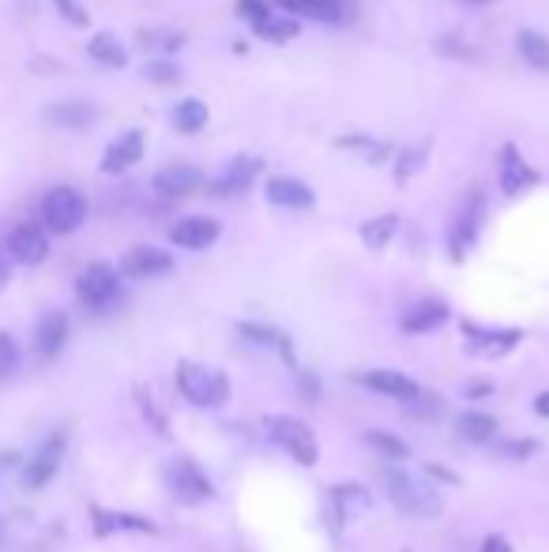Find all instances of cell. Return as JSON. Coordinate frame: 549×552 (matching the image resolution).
<instances>
[{"mask_svg":"<svg viewBox=\"0 0 549 552\" xmlns=\"http://www.w3.org/2000/svg\"><path fill=\"white\" fill-rule=\"evenodd\" d=\"M177 391L192 402V406H222L230 399V376L219 372L211 365H200V361H181L177 365Z\"/></svg>","mask_w":549,"mask_h":552,"instance_id":"cell-1","label":"cell"},{"mask_svg":"<svg viewBox=\"0 0 549 552\" xmlns=\"http://www.w3.org/2000/svg\"><path fill=\"white\" fill-rule=\"evenodd\" d=\"M76 297L79 305L91 308V312H113L125 301V286H121V275L113 271L110 263H91V267L79 271Z\"/></svg>","mask_w":549,"mask_h":552,"instance_id":"cell-2","label":"cell"},{"mask_svg":"<svg viewBox=\"0 0 549 552\" xmlns=\"http://www.w3.org/2000/svg\"><path fill=\"white\" fill-rule=\"evenodd\" d=\"M264 425H267V436L283 447L286 455L298 462V466H316V459H320V444H316L313 429H309L301 417L267 414Z\"/></svg>","mask_w":549,"mask_h":552,"instance_id":"cell-3","label":"cell"},{"mask_svg":"<svg viewBox=\"0 0 549 552\" xmlns=\"http://www.w3.org/2000/svg\"><path fill=\"white\" fill-rule=\"evenodd\" d=\"M83 218H87V200L72 184H57L42 196V226L49 233H57V237L76 233L83 226Z\"/></svg>","mask_w":549,"mask_h":552,"instance_id":"cell-4","label":"cell"},{"mask_svg":"<svg viewBox=\"0 0 549 552\" xmlns=\"http://www.w3.org/2000/svg\"><path fill=\"white\" fill-rule=\"evenodd\" d=\"M384 485H388V496L395 500V507H403V511L414 515V519H425V515H437L440 511L437 492L418 485V481L410 474H403V470H388V474H384Z\"/></svg>","mask_w":549,"mask_h":552,"instance_id":"cell-5","label":"cell"},{"mask_svg":"<svg viewBox=\"0 0 549 552\" xmlns=\"http://www.w3.org/2000/svg\"><path fill=\"white\" fill-rule=\"evenodd\" d=\"M64 447H68V429H57L53 436H46L38 451H34L27 466H23V485L27 489H46L49 481L57 477L61 470V459H64Z\"/></svg>","mask_w":549,"mask_h":552,"instance_id":"cell-6","label":"cell"},{"mask_svg":"<svg viewBox=\"0 0 549 552\" xmlns=\"http://www.w3.org/2000/svg\"><path fill=\"white\" fill-rule=\"evenodd\" d=\"M166 481H170L173 496L185 500V504H200V500H211L215 496L207 474L192 459H173L170 470H166Z\"/></svg>","mask_w":549,"mask_h":552,"instance_id":"cell-7","label":"cell"},{"mask_svg":"<svg viewBox=\"0 0 549 552\" xmlns=\"http://www.w3.org/2000/svg\"><path fill=\"white\" fill-rule=\"evenodd\" d=\"M8 256L16 263H23V267H38V263L49 256V237L42 226H34V222H19V226H12V233H8Z\"/></svg>","mask_w":549,"mask_h":552,"instance_id":"cell-8","label":"cell"},{"mask_svg":"<svg viewBox=\"0 0 549 552\" xmlns=\"http://www.w3.org/2000/svg\"><path fill=\"white\" fill-rule=\"evenodd\" d=\"M68 335H72V323L64 312H42L38 323H34V353L42 357V361H53V357H61V350L68 346Z\"/></svg>","mask_w":549,"mask_h":552,"instance_id":"cell-9","label":"cell"},{"mask_svg":"<svg viewBox=\"0 0 549 552\" xmlns=\"http://www.w3.org/2000/svg\"><path fill=\"white\" fill-rule=\"evenodd\" d=\"M173 271V256L155 245H136L121 256V275L125 278H158Z\"/></svg>","mask_w":549,"mask_h":552,"instance_id":"cell-10","label":"cell"},{"mask_svg":"<svg viewBox=\"0 0 549 552\" xmlns=\"http://www.w3.org/2000/svg\"><path fill=\"white\" fill-rule=\"evenodd\" d=\"M361 387H369V391H380V395H388V399H399V402H418L422 399V387L414 384L410 376L403 372H392V368H377V372H358L354 376Z\"/></svg>","mask_w":549,"mask_h":552,"instance_id":"cell-11","label":"cell"},{"mask_svg":"<svg viewBox=\"0 0 549 552\" xmlns=\"http://www.w3.org/2000/svg\"><path fill=\"white\" fill-rule=\"evenodd\" d=\"M219 233H222V226L215 222V218L189 215V218H181V222L170 230V241L177 248H192V252H200V248L215 245V241H219Z\"/></svg>","mask_w":549,"mask_h":552,"instance_id":"cell-12","label":"cell"},{"mask_svg":"<svg viewBox=\"0 0 549 552\" xmlns=\"http://www.w3.org/2000/svg\"><path fill=\"white\" fill-rule=\"evenodd\" d=\"M482 215H486V203H482V192H474L471 200L463 203L459 218H455V230H452V256L455 260L474 245V237H478V230H482Z\"/></svg>","mask_w":549,"mask_h":552,"instance_id":"cell-13","label":"cell"},{"mask_svg":"<svg viewBox=\"0 0 549 552\" xmlns=\"http://www.w3.org/2000/svg\"><path fill=\"white\" fill-rule=\"evenodd\" d=\"M143 158V132H121L102 154V173H125Z\"/></svg>","mask_w":549,"mask_h":552,"instance_id":"cell-14","label":"cell"},{"mask_svg":"<svg viewBox=\"0 0 549 552\" xmlns=\"http://www.w3.org/2000/svg\"><path fill=\"white\" fill-rule=\"evenodd\" d=\"M267 200L275 203V207H294V211H305V207H313L316 196L309 184L294 181V177H275V181H267Z\"/></svg>","mask_w":549,"mask_h":552,"instance_id":"cell-15","label":"cell"},{"mask_svg":"<svg viewBox=\"0 0 549 552\" xmlns=\"http://www.w3.org/2000/svg\"><path fill=\"white\" fill-rule=\"evenodd\" d=\"M444 320H448V305L444 301H418L414 308L403 312V331L407 335H425V331H437Z\"/></svg>","mask_w":549,"mask_h":552,"instance_id":"cell-16","label":"cell"},{"mask_svg":"<svg viewBox=\"0 0 549 552\" xmlns=\"http://www.w3.org/2000/svg\"><path fill=\"white\" fill-rule=\"evenodd\" d=\"M91 519H95V534H117V530H140V534H155V522H147L143 515H128V511H102L91 507Z\"/></svg>","mask_w":549,"mask_h":552,"instance_id":"cell-17","label":"cell"},{"mask_svg":"<svg viewBox=\"0 0 549 552\" xmlns=\"http://www.w3.org/2000/svg\"><path fill=\"white\" fill-rule=\"evenodd\" d=\"M283 12L290 16H301V19H313V23H339L346 19L343 12V0H283Z\"/></svg>","mask_w":549,"mask_h":552,"instance_id":"cell-18","label":"cell"},{"mask_svg":"<svg viewBox=\"0 0 549 552\" xmlns=\"http://www.w3.org/2000/svg\"><path fill=\"white\" fill-rule=\"evenodd\" d=\"M155 188L162 192V196H189V192H196L200 188V169L196 166H166L158 169L155 177Z\"/></svg>","mask_w":549,"mask_h":552,"instance_id":"cell-19","label":"cell"},{"mask_svg":"<svg viewBox=\"0 0 549 552\" xmlns=\"http://www.w3.org/2000/svg\"><path fill=\"white\" fill-rule=\"evenodd\" d=\"M49 124H57V128H91L95 124V106L91 102H79V98H68V102H53L46 109Z\"/></svg>","mask_w":549,"mask_h":552,"instance_id":"cell-20","label":"cell"},{"mask_svg":"<svg viewBox=\"0 0 549 552\" xmlns=\"http://www.w3.org/2000/svg\"><path fill=\"white\" fill-rule=\"evenodd\" d=\"M256 169H260V158H237L234 166L211 184V196H241L256 177Z\"/></svg>","mask_w":549,"mask_h":552,"instance_id":"cell-21","label":"cell"},{"mask_svg":"<svg viewBox=\"0 0 549 552\" xmlns=\"http://www.w3.org/2000/svg\"><path fill=\"white\" fill-rule=\"evenodd\" d=\"M531 181H534L531 166L519 158L516 147H504L501 151V188H504V196H516V192H523Z\"/></svg>","mask_w":549,"mask_h":552,"instance_id":"cell-22","label":"cell"},{"mask_svg":"<svg viewBox=\"0 0 549 552\" xmlns=\"http://www.w3.org/2000/svg\"><path fill=\"white\" fill-rule=\"evenodd\" d=\"M136 42H140V49L155 53V61H170V53H177V49L185 46V34L162 31V27H155V31H140V34H136Z\"/></svg>","mask_w":549,"mask_h":552,"instance_id":"cell-23","label":"cell"},{"mask_svg":"<svg viewBox=\"0 0 549 552\" xmlns=\"http://www.w3.org/2000/svg\"><path fill=\"white\" fill-rule=\"evenodd\" d=\"M170 121L177 132H185V136H192V132H200L207 124V106L200 102V98H185V102H177L170 113Z\"/></svg>","mask_w":549,"mask_h":552,"instance_id":"cell-24","label":"cell"},{"mask_svg":"<svg viewBox=\"0 0 549 552\" xmlns=\"http://www.w3.org/2000/svg\"><path fill=\"white\" fill-rule=\"evenodd\" d=\"M467 335H471L474 350L489 353V357H501V353H508L519 342V331H501V335H493V331H478L471 323H467Z\"/></svg>","mask_w":549,"mask_h":552,"instance_id":"cell-25","label":"cell"},{"mask_svg":"<svg viewBox=\"0 0 549 552\" xmlns=\"http://www.w3.org/2000/svg\"><path fill=\"white\" fill-rule=\"evenodd\" d=\"M459 436H463V440H474V444H493V436H497V417L482 414V410H471V414L459 417Z\"/></svg>","mask_w":549,"mask_h":552,"instance_id":"cell-26","label":"cell"},{"mask_svg":"<svg viewBox=\"0 0 549 552\" xmlns=\"http://www.w3.org/2000/svg\"><path fill=\"white\" fill-rule=\"evenodd\" d=\"M369 504H373V496H369V489H361V485H339L335 489V507H339V519L343 522L358 519L361 511H369Z\"/></svg>","mask_w":549,"mask_h":552,"instance_id":"cell-27","label":"cell"},{"mask_svg":"<svg viewBox=\"0 0 549 552\" xmlns=\"http://www.w3.org/2000/svg\"><path fill=\"white\" fill-rule=\"evenodd\" d=\"M87 53H91L98 64H106V68H125V64H128L125 46H121V42H117L110 31L95 34V38H91V46H87Z\"/></svg>","mask_w":549,"mask_h":552,"instance_id":"cell-28","label":"cell"},{"mask_svg":"<svg viewBox=\"0 0 549 552\" xmlns=\"http://www.w3.org/2000/svg\"><path fill=\"white\" fill-rule=\"evenodd\" d=\"M516 46H519V57L538 68V72H549V38L534 31H519L516 34Z\"/></svg>","mask_w":549,"mask_h":552,"instance_id":"cell-29","label":"cell"},{"mask_svg":"<svg viewBox=\"0 0 549 552\" xmlns=\"http://www.w3.org/2000/svg\"><path fill=\"white\" fill-rule=\"evenodd\" d=\"M395 230H399V218L380 215V218H373V222H365V226H361V241H365L369 248H384L388 241H392Z\"/></svg>","mask_w":549,"mask_h":552,"instance_id":"cell-30","label":"cell"},{"mask_svg":"<svg viewBox=\"0 0 549 552\" xmlns=\"http://www.w3.org/2000/svg\"><path fill=\"white\" fill-rule=\"evenodd\" d=\"M369 440V447H377L384 459H392V462H403L410 455V447L399 440V436H388V432H369L365 436Z\"/></svg>","mask_w":549,"mask_h":552,"instance_id":"cell-31","label":"cell"},{"mask_svg":"<svg viewBox=\"0 0 549 552\" xmlns=\"http://www.w3.org/2000/svg\"><path fill=\"white\" fill-rule=\"evenodd\" d=\"M237 335H245V342H256V346H283L286 350V338L264 323H237Z\"/></svg>","mask_w":549,"mask_h":552,"instance_id":"cell-32","label":"cell"},{"mask_svg":"<svg viewBox=\"0 0 549 552\" xmlns=\"http://www.w3.org/2000/svg\"><path fill=\"white\" fill-rule=\"evenodd\" d=\"M252 31L260 34V38H267V42H286V38H294V34H298V23H290V19L267 16L264 23H256Z\"/></svg>","mask_w":549,"mask_h":552,"instance_id":"cell-33","label":"cell"},{"mask_svg":"<svg viewBox=\"0 0 549 552\" xmlns=\"http://www.w3.org/2000/svg\"><path fill=\"white\" fill-rule=\"evenodd\" d=\"M143 79H151L158 87H173V83L181 79V68L173 61H147L143 64Z\"/></svg>","mask_w":549,"mask_h":552,"instance_id":"cell-34","label":"cell"},{"mask_svg":"<svg viewBox=\"0 0 549 552\" xmlns=\"http://www.w3.org/2000/svg\"><path fill=\"white\" fill-rule=\"evenodd\" d=\"M19 368V342L8 331H0V380H8Z\"/></svg>","mask_w":549,"mask_h":552,"instance_id":"cell-35","label":"cell"},{"mask_svg":"<svg viewBox=\"0 0 549 552\" xmlns=\"http://www.w3.org/2000/svg\"><path fill=\"white\" fill-rule=\"evenodd\" d=\"M53 4H57V12H61V16L68 19L72 27H87V23H91V16H87V8H83L79 0H53Z\"/></svg>","mask_w":549,"mask_h":552,"instance_id":"cell-36","label":"cell"},{"mask_svg":"<svg viewBox=\"0 0 549 552\" xmlns=\"http://www.w3.org/2000/svg\"><path fill=\"white\" fill-rule=\"evenodd\" d=\"M237 12H241L245 19H252V27L271 16V8H267L264 0H237Z\"/></svg>","mask_w":549,"mask_h":552,"instance_id":"cell-37","label":"cell"},{"mask_svg":"<svg viewBox=\"0 0 549 552\" xmlns=\"http://www.w3.org/2000/svg\"><path fill=\"white\" fill-rule=\"evenodd\" d=\"M534 451H538L534 440H508V444H501V455H508V459H531Z\"/></svg>","mask_w":549,"mask_h":552,"instance_id":"cell-38","label":"cell"},{"mask_svg":"<svg viewBox=\"0 0 549 552\" xmlns=\"http://www.w3.org/2000/svg\"><path fill=\"white\" fill-rule=\"evenodd\" d=\"M482 552H516V549H512V545H508L501 534H493V537H486V541H482Z\"/></svg>","mask_w":549,"mask_h":552,"instance_id":"cell-39","label":"cell"},{"mask_svg":"<svg viewBox=\"0 0 549 552\" xmlns=\"http://www.w3.org/2000/svg\"><path fill=\"white\" fill-rule=\"evenodd\" d=\"M534 414H538V417H549V391H542V395L534 399Z\"/></svg>","mask_w":549,"mask_h":552,"instance_id":"cell-40","label":"cell"},{"mask_svg":"<svg viewBox=\"0 0 549 552\" xmlns=\"http://www.w3.org/2000/svg\"><path fill=\"white\" fill-rule=\"evenodd\" d=\"M8 286V263H4V252H0V290Z\"/></svg>","mask_w":549,"mask_h":552,"instance_id":"cell-41","label":"cell"},{"mask_svg":"<svg viewBox=\"0 0 549 552\" xmlns=\"http://www.w3.org/2000/svg\"><path fill=\"white\" fill-rule=\"evenodd\" d=\"M463 4H478L482 8V4H493V0H463Z\"/></svg>","mask_w":549,"mask_h":552,"instance_id":"cell-42","label":"cell"}]
</instances>
